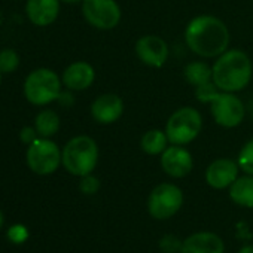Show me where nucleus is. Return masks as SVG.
I'll use <instances>...</instances> for the list:
<instances>
[{"instance_id": "obj_26", "label": "nucleus", "mask_w": 253, "mask_h": 253, "mask_svg": "<svg viewBox=\"0 0 253 253\" xmlns=\"http://www.w3.org/2000/svg\"><path fill=\"white\" fill-rule=\"evenodd\" d=\"M38 139H39V134L35 126H24V128L20 131V140L26 145H32Z\"/></svg>"}, {"instance_id": "obj_5", "label": "nucleus", "mask_w": 253, "mask_h": 253, "mask_svg": "<svg viewBox=\"0 0 253 253\" xmlns=\"http://www.w3.org/2000/svg\"><path fill=\"white\" fill-rule=\"evenodd\" d=\"M61 79L51 69H36L24 81V95L35 106H46L58 100L61 92Z\"/></svg>"}, {"instance_id": "obj_7", "label": "nucleus", "mask_w": 253, "mask_h": 253, "mask_svg": "<svg viewBox=\"0 0 253 253\" xmlns=\"http://www.w3.org/2000/svg\"><path fill=\"white\" fill-rule=\"evenodd\" d=\"M29 169L41 176H48L57 171L61 164V151L58 145L49 139L39 137L27 148L26 154Z\"/></svg>"}, {"instance_id": "obj_9", "label": "nucleus", "mask_w": 253, "mask_h": 253, "mask_svg": "<svg viewBox=\"0 0 253 253\" xmlns=\"http://www.w3.org/2000/svg\"><path fill=\"white\" fill-rule=\"evenodd\" d=\"M82 14L89 26L112 30L121 21V8L115 0H82Z\"/></svg>"}, {"instance_id": "obj_6", "label": "nucleus", "mask_w": 253, "mask_h": 253, "mask_svg": "<svg viewBox=\"0 0 253 253\" xmlns=\"http://www.w3.org/2000/svg\"><path fill=\"white\" fill-rule=\"evenodd\" d=\"M203 130V116L201 113L191 107L185 106L177 109L167 121L166 134L171 145H188L194 142Z\"/></svg>"}, {"instance_id": "obj_17", "label": "nucleus", "mask_w": 253, "mask_h": 253, "mask_svg": "<svg viewBox=\"0 0 253 253\" xmlns=\"http://www.w3.org/2000/svg\"><path fill=\"white\" fill-rule=\"evenodd\" d=\"M229 197L237 206L253 209V176L246 174L238 177L229 186Z\"/></svg>"}, {"instance_id": "obj_21", "label": "nucleus", "mask_w": 253, "mask_h": 253, "mask_svg": "<svg viewBox=\"0 0 253 253\" xmlns=\"http://www.w3.org/2000/svg\"><path fill=\"white\" fill-rule=\"evenodd\" d=\"M20 67V55L15 49L6 48L0 51V72L2 75L14 73Z\"/></svg>"}, {"instance_id": "obj_28", "label": "nucleus", "mask_w": 253, "mask_h": 253, "mask_svg": "<svg viewBox=\"0 0 253 253\" xmlns=\"http://www.w3.org/2000/svg\"><path fill=\"white\" fill-rule=\"evenodd\" d=\"M238 253H253V244H249V246L241 247Z\"/></svg>"}, {"instance_id": "obj_31", "label": "nucleus", "mask_w": 253, "mask_h": 253, "mask_svg": "<svg viewBox=\"0 0 253 253\" xmlns=\"http://www.w3.org/2000/svg\"><path fill=\"white\" fill-rule=\"evenodd\" d=\"M2 21H3V17H2V14H0V24H2Z\"/></svg>"}, {"instance_id": "obj_19", "label": "nucleus", "mask_w": 253, "mask_h": 253, "mask_svg": "<svg viewBox=\"0 0 253 253\" xmlns=\"http://www.w3.org/2000/svg\"><path fill=\"white\" fill-rule=\"evenodd\" d=\"M185 79L192 86H201L213 82V69L204 61H192L183 70Z\"/></svg>"}, {"instance_id": "obj_23", "label": "nucleus", "mask_w": 253, "mask_h": 253, "mask_svg": "<svg viewBox=\"0 0 253 253\" xmlns=\"http://www.w3.org/2000/svg\"><path fill=\"white\" fill-rule=\"evenodd\" d=\"M182 243L176 235L173 234H166L161 240H160V249L164 253H180L182 250Z\"/></svg>"}, {"instance_id": "obj_27", "label": "nucleus", "mask_w": 253, "mask_h": 253, "mask_svg": "<svg viewBox=\"0 0 253 253\" xmlns=\"http://www.w3.org/2000/svg\"><path fill=\"white\" fill-rule=\"evenodd\" d=\"M60 104H63V106H72L73 104V95L70 94V92H60V97H58V100H57Z\"/></svg>"}, {"instance_id": "obj_22", "label": "nucleus", "mask_w": 253, "mask_h": 253, "mask_svg": "<svg viewBox=\"0 0 253 253\" xmlns=\"http://www.w3.org/2000/svg\"><path fill=\"white\" fill-rule=\"evenodd\" d=\"M237 163L240 166V170H243L246 174L253 176V139L241 148Z\"/></svg>"}, {"instance_id": "obj_20", "label": "nucleus", "mask_w": 253, "mask_h": 253, "mask_svg": "<svg viewBox=\"0 0 253 253\" xmlns=\"http://www.w3.org/2000/svg\"><path fill=\"white\" fill-rule=\"evenodd\" d=\"M169 137L166 131L161 130H149L143 134L140 140V148L148 155H161L169 148Z\"/></svg>"}, {"instance_id": "obj_18", "label": "nucleus", "mask_w": 253, "mask_h": 253, "mask_svg": "<svg viewBox=\"0 0 253 253\" xmlns=\"http://www.w3.org/2000/svg\"><path fill=\"white\" fill-rule=\"evenodd\" d=\"M35 128L39 134V137L49 139L55 136L60 130V116L57 112L51 109H43L38 113L35 119Z\"/></svg>"}, {"instance_id": "obj_1", "label": "nucleus", "mask_w": 253, "mask_h": 253, "mask_svg": "<svg viewBox=\"0 0 253 253\" xmlns=\"http://www.w3.org/2000/svg\"><path fill=\"white\" fill-rule=\"evenodd\" d=\"M185 41L188 48L197 55L214 58L228 49L229 30L219 18L213 15H200L188 23Z\"/></svg>"}, {"instance_id": "obj_14", "label": "nucleus", "mask_w": 253, "mask_h": 253, "mask_svg": "<svg viewBox=\"0 0 253 253\" xmlns=\"http://www.w3.org/2000/svg\"><path fill=\"white\" fill-rule=\"evenodd\" d=\"M95 79L94 67L86 61H75L66 67L61 81L63 85L70 91H84L92 85Z\"/></svg>"}, {"instance_id": "obj_29", "label": "nucleus", "mask_w": 253, "mask_h": 253, "mask_svg": "<svg viewBox=\"0 0 253 253\" xmlns=\"http://www.w3.org/2000/svg\"><path fill=\"white\" fill-rule=\"evenodd\" d=\"M60 2H64V3H69V5H72V3H78V2H82V0H60Z\"/></svg>"}, {"instance_id": "obj_24", "label": "nucleus", "mask_w": 253, "mask_h": 253, "mask_svg": "<svg viewBox=\"0 0 253 253\" xmlns=\"http://www.w3.org/2000/svg\"><path fill=\"white\" fill-rule=\"evenodd\" d=\"M79 189L85 195H94L100 189V180L92 174L82 176L79 182Z\"/></svg>"}, {"instance_id": "obj_2", "label": "nucleus", "mask_w": 253, "mask_h": 253, "mask_svg": "<svg viewBox=\"0 0 253 253\" xmlns=\"http://www.w3.org/2000/svg\"><path fill=\"white\" fill-rule=\"evenodd\" d=\"M213 84L226 92L244 89L252 79V61L240 49H226L213 64Z\"/></svg>"}, {"instance_id": "obj_16", "label": "nucleus", "mask_w": 253, "mask_h": 253, "mask_svg": "<svg viewBox=\"0 0 253 253\" xmlns=\"http://www.w3.org/2000/svg\"><path fill=\"white\" fill-rule=\"evenodd\" d=\"M27 18L38 27L51 26L60 14V0H27Z\"/></svg>"}, {"instance_id": "obj_32", "label": "nucleus", "mask_w": 253, "mask_h": 253, "mask_svg": "<svg viewBox=\"0 0 253 253\" xmlns=\"http://www.w3.org/2000/svg\"><path fill=\"white\" fill-rule=\"evenodd\" d=\"M0 84H2V72H0Z\"/></svg>"}, {"instance_id": "obj_13", "label": "nucleus", "mask_w": 253, "mask_h": 253, "mask_svg": "<svg viewBox=\"0 0 253 253\" xmlns=\"http://www.w3.org/2000/svg\"><path fill=\"white\" fill-rule=\"evenodd\" d=\"M124 113V101L119 95L107 92L98 95L91 104V116L95 122L109 125L116 122Z\"/></svg>"}, {"instance_id": "obj_25", "label": "nucleus", "mask_w": 253, "mask_h": 253, "mask_svg": "<svg viewBox=\"0 0 253 253\" xmlns=\"http://www.w3.org/2000/svg\"><path fill=\"white\" fill-rule=\"evenodd\" d=\"M8 235H9V238H11L14 243H23V241L27 238L29 232H27V229H26L23 225H14V226L9 229Z\"/></svg>"}, {"instance_id": "obj_10", "label": "nucleus", "mask_w": 253, "mask_h": 253, "mask_svg": "<svg viewBox=\"0 0 253 253\" xmlns=\"http://www.w3.org/2000/svg\"><path fill=\"white\" fill-rule=\"evenodd\" d=\"M136 54L139 60L149 67H163L169 58V45L155 35L142 36L136 43Z\"/></svg>"}, {"instance_id": "obj_4", "label": "nucleus", "mask_w": 253, "mask_h": 253, "mask_svg": "<svg viewBox=\"0 0 253 253\" xmlns=\"http://www.w3.org/2000/svg\"><path fill=\"white\" fill-rule=\"evenodd\" d=\"M98 163V146L89 136H76L70 139L61 151V164L78 177L91 174Z\"/></svg>"}, {"instance_id": "obj_8", "label": "nucleus", "mask_w": 253, "mask_h": 253, "mask_svg": "<svg viewBox=\"0 0 253 253\" xmlns=\"http://www.w3.org/2000/svg\"><path fill=\"white\" fill-rule=\"evenodd\" d=\"M183 204V192L173 183L155 186L148 198V210L154 219L164 220L174 216Z\"/></svg>"}, {"instance_id": "obj_30", "label": "nucleus", "mask_w": 253, "mask_h": 253, "mask_svg": "<svg viewBox=\"0 0 253 253\" xmlns=\"http://www.w3.org/2000/svg\"><path fill=\"white\" fill-rule=\"evenodd\" d=\"M3 226V213H2V210H0V228Z\"/></svg>"}, {"instance_id": "obj_11", "label": "nucleus", "mask_w": 253, "mask_h": 253, "mask_svg": "<svg viewBox=\"0 0 253 253\" xmlns=\"http://www.w3.org/2000/svg\"><path fill=\"white\" fill-rule=\"evenodd\" d=\"M161 167L166 174L180 179L194 169V160L188 149L180 145H171L161 154Z\"/></svg>"}, {"instance_id": "obj_12", "label": "nucleus", "mask_w": 253, "mask_h": 253, "mask_svg": "<svg viewBox=\"0 0 253 253\" xmlns=\"http://www.w3.org/2000/svg\"><path fill=\"white\" fill-rule=\"evenodd\" d=\"M240 166L229 158L214 160L206 170V182L213 189H226L238 179Z\"/></svg>"}, {"instance_id": "obj_3", "label": "nucleus", "mask_w": 253, "mask_h": 253, "mask_svg": "<svg viewBox=\"0 0 253 253\" xmlns=\"http://www.w3.org/2000/svg\"><path fill=\"white\" fill-rule=\"evenodd\" d=\"M197 100L210 104V112L214 122L223 128H234L244 119V104L234 94L220 91L213 82L195 88Z\"/></svg>"}, {"instance_id": "obj_15", "label": "nucleus", "mask_w": 253, "mask_h": 253, "mask_svg": "<svg viewBox=\"0 0 253 253\" xmlns=\"http://www.w3.org/2000/svg\"><path fill=\"white\" fill-rule=\"evenodd\" d=\"M222 238L210 231H200L186 237L182 243L180 253H223Z\"/></svg>"}]
</instances>
